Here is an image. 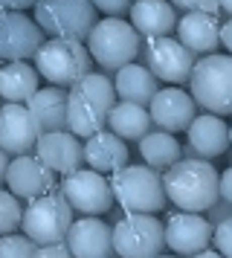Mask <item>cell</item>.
I'll list each match as a JSON object with an SVG mask.
<instances>
[{
    "instance_id": "obj_30",
    "label": "cell",
    "mask_w": 232,
    "mask_h": 258,
    "mask_svg": "<svg viewBox=\"0 0 232 258\" xmlns=\"http://www.w3.org/2000/svg\"><path fill=\"white\" fill-rule=\"evenodd\" d=\"M212 244H215V249H218L223 258H232V218H226V221H220L218 226H215Z\"/></svg>"
},
{
    "instance_id": "obj_5",
    "label": "cell",
    "mask_w": 232,
    "mask_h": 258,
    "mask_svg": "<svg viewBox=\"0 0 232 258\" xmlns=\"http://www.w3.org/2000/svg\"><path fill=\"white\" fill-rule=\"evenodd\" d=\"M96 3L87 0H41L35 3V21L44 35L61 41H84L99 26Z\"/></svg>"
},
{
    "instance_id": "obj_37",
    "label": "cell",
    "mask_w": 232,
    "mask_h": 258,
    "mask_svg": "<svg viewBox=\"0 0 232 258\" xmlns=\"http://www.w3.org/2000/svg\"><path fill=\"white\" fill-rule=\"evenodd\" d=\"M220 12H223V15H232V0H223V3H220Z\"/></svg>"
},
{
    "instance_id": "obj_22",
    "label": "cell",
    "mask_w": 232,
    "mask_h": 258,
    "mask_svg": "<svg viewBox=\"0 0 232 258\" xmlns=\"http://www.w3.org/2000/svg\"><path fill=\"white\" fill-rule=\"evenodd\" d=\"M26 107L35 116L41 134L70 131V96L61 87H41V93L35 96Z\"/></svg>"
},
{
    "instance_id": "obj_6",
    "label": "cell",
    "mask_w": 232,
    "mask_h": 258,
    "mask_svg": "<svg viewBox=\"0 0 232 258\" xmlns=\"http://www.w3.org/2000/svg\"><path fill=\"white\" fill-rule=\"evenodd\" d=\"M192 99L212 116L232 113V55H206L192 73Z\"/></svg>"
},
{
    "instance_id": "obj_15",
    "label": "cell",
    "mask_w": 232,
    "mask_h": 258,
    "mask_svg": "<svg viewBox=\"0 0 232 258\" xmlns=\"http://www.w3.org/2000/svg\"><path fill=\"white\" fill-rule=\"evenodd\" d=\"M6 186L15 198L21 200H38V198H46V195H52L49 188L55 183V171H49L35 154H23V157H15L9 165V171H6Z\"/></svg>"
},
{
    "instance_id": "obj_1",
    "label": "cell",
    "mask_w": 232,
    "mask_h": 258,
    "mask_svg": "<svg viewBox=\"0 0 232 258\" xmlns=\"http://www.w3.org/2000/svg\"><path fill=\"white\" fill-rule=\"evenodd\" d=\"M165 180V195L180 212H200L212 209L220 198V174L209 160H180L171 171L162 174Z\"/></svg>"
},
{
    "instance_id": "obj_13",
    "label": "cell",
    "mask_w": 232,
    "mask_h": 258,
    "mask_svg": "<svg viewBox=\"0 0 232 258\" xmlns=\"http://www.w3.org/2000/svg\"><path fill=\"white\" fill-rule=\"evenodd\" d=\"M148 113L154 119V125L165 134H177L195 125L197 113V102L192 99V93H186L180 87H162L160 93L154 96V102L148 105Z\"/></svg>"
},
{
    "instance_id": "obj_7",
    "label": "cell",
    "mask_w": 232,
    "mask_h": 258,
    "mask_svg": "<svg viewBox=\"0 0 232 258\" xmlns=\"http://www.w3.org/2000/svg\"><path fill=\"white\" fill-rule=\"evenodd\" d=\"M87 49L96 64H102L104 70H125L128 64H134L139 52V32L131 26V21L122 18H104L87 38Z\"/></svg>"
},
{
    "instance_id": "obj_12",
    "label": "cell",
    "mask_w": 232,
    "mask_h": 258,
    "mask_svg": "<svg viewBox=\"0 0 232 258\" xmlns=\"http://www.w3.org/2000/svg\"><path fill=\"white\" fill-rule=\"evenodd\" d=\"M145 64H148V70L157 76V82H165V84L192 82V73H195V67H197L195 52H189L177 38L151 41L148 49H145Z\"/></svg>"
},
{
    "instance_id": "obj_25",
    "label": "cell",
    "mask_w": 232,
    "mask_h": 258,
    "mask_svg": "<svg viewBox=\"0 0 232 258\" xmlns=\"http://www.w3.org/2000/svg\"><path fill=\"white\" fill-rule=\"evenodd\" d=\"M116 96L122 99V102H131V105H151L154 102V96L160 93L157 90V76L148 70V67H142V64H128L125 70L116 73Z\"/></svg>"
},
{
    "instance_id": "obj_23",
    "label": "cell",
    "mask_w": 232,
    "mask_h": 258,
    "mask_svg": "<svg viewBox=\"0 0 232 258\" xmlns=\"http://www.w3.org/2000/svg\"><path fill=\"white\" fill-rule=\"evenodd\" d=\"M84 157H87V165L99 174H116L128 168V145L125 140H119L113 131H102L90 140L84 142Z\"/></svg>"
},
{
    "instance_id": "obj_18",
    "label": "cell",
    "mask_w": 232,
    "mask_h": 258,
    "mask_svg": "<svg viewBox=\"0 0 232 258\" xmlns=\"http://www.w3.org/2000/svg\"><path fill=\"white\" fill-rule=\"evenodd\" d=\"M67 246L76 258H110L116 252L113 229L99 218H81L70 229Z\"/></svg>"
},
{
    "instance_id": "obj_16",
    "label": "cell",
    "mask_w": 232,
    "mask_h": 258,
    "mask_svg": "<svg viewBox=\"0 0 232 258\" xmlns=\"http://www.w3.org/2000/svg\"><path fill=\"white\" fill-rule=\"evenodd\" d=\"M41 128L26 105H3L0 107V148L6 154H29L41 142Z\"/></svg>"
},
{
    "instance_id": "obj_24",
    "label": "cell",
    "mask_w": 232,
    "mask_h": 258,
    "mask_svg": "<svg viewBox=\"0 0 232 258\" xmlns=\"http://www.w3.org/2000/svg\"><path fill=\"white\" fill-rule=\"evenodd\" d=\"M38 79H41V73L29 67L26 61L3 64L0 67V96L6 99V105H29L41 93Z\"/></svg>"
},
{
    "instance_id": "obj_17",
    "label": "cell",
    "mask_w": 232,
    "mask_h": 258,
    "mask_svg": "<svg viewBox=\"0 0 232 258\" xmlns=\"http://www.w3.org/2000/svg\"><path fill=\"white\" fill-rule=\"evenodd\" d=\"M35 157L55 174H76L81 171V165L87 163L84 157V145L79 142V137L73 131H58V134H44L38 148H35Z\"/></svg>"
},
{
    "instance_id": "obj_38",
    "label": "cell",
    "mask_w": 232,
    "mask_h": 258,
    "mask_svg": "<svg viewBox=\"0 0 232 258\" xmlns=\"http://www.w3.org/2000/svg\"><path fill=\"white\" fill-rule=\"evenodd\" d=\"M157 258H177V255H157Z\"/></svg>"
},
{
    "instance_id": "obj_2",
    "label": "cell",
    "mask_w": 232,
    "mask_h": 258,
    "mask_svg": "<svg viewBox=\"0 0 232 258\" xmlns=\"http://www.w3.org/2000/svg\"><path fill=\"white\" fill-rule=\"evenodd\" d=\"M116 107V87L99 73H90L84 82L70 90V131L79 140H90L102 134Z\"/></svg>"
},
{
    "instance_id": "obj_11",
    "label": "cell",
    "mask_w": 232,
    "mask_h": 258,
    "mask_svg": "<svg viewBox=\"0 0 232 258\" xmlns=\"http://www.w3.org/2000/svg\"><path fill=\"white\" fill-rule=\"evenodd\" d=\"M44 29L21 12H0V58L6 64L35 58L44 47Z\"/></svg>"
},
{
    "instance_id": "obj_31",
    "label": "cell",
    "mask_w": 232,
    "mask_h": 258,
    "mask_svg": "<svg viewBox=\"0 0 232 258\" xmlns=\"http://www.w3.org/2000/svg\"><path fill=\"white\" fill-rule=\"evenodd\" d=\"M96 9L104 15H113V18H119V15H131V9H134V3H125V0H99L96 3Z\"/></svg>"
},
{
    "instance_id": "obj_39",
    "label": "cell",
    "mask_w": 232,
    "mask_h": 258,
    "mask_svg": "<svg viewBox=\"0 0 232 258\" xmlns=\"http://www.w3.org/2000/svg\"><path fill=\"white\" fill-rule=\"evenodd\" d=\"M229 134H232V131H229Z\"/></svg>"
},
{
    "instance_id": "obj_28",
    "label": "cell",
    "mask_w": 232,
    "mask_h": 258,
    "mask_svg": "<svg viewBox=\"0 0 232 258\" xmlns=\"http://www.w3.org/2000/svg\"><path fill=\"white\" fill-rule=\"evenodd\" d=\"M23 212L18 198L12 191H3L0 195V232L3 235H15L18 226H23Z\"/></svg>"
},
{
    "instance_id": "obj_33",
    "label": "cell",
    "mask_w": 232,
    "mask_h": 258,
    "mask_svg": "<svg viewBox=\"0 0 232 258\" xmlns=\"http://www.w3.org/2000/svg\"><path fill=\"white\" fill-rule=\"evenodd\" d=\"M220 198L226 200V203H232V165L220 174Z\"/></svg>"
},
{
    "instance_id": "obj_8",
    "label": "cell",
    "mask_w": 232,
    "mask_h": 258,
    "mask_svg": "<svg viewBox=\"0 0 232 258\" xmlns=\"http://www.w3.org/2000/svg\"><path fill=\"white\" fill-rule=\"evenodd\" d=\"M73 206L64 195H46L32 200L23 212V235L32 238L38 246L64 244L73 229Z\"/></svg>"
},
{
    "instance_id": "obj_21",
    "label": "cell",
    "mask_w": 232,
    "mask_h": 258,
    "mask_svg": "<svg viewBox=\"0 0 232 258\" xmlns=\"http://www.w3.org/2000/svg\"><path fill=\"white\" fill-rule=\"evenodd\" d=\"M220 26L223 24H218V18H212V15H200V12L183 15L180 24H177V41L189 52H200L203 58L218 55V47H223L220 44Z\"/></svg>"
},
{
    "instance_id": "obj_19",
    "label": "cell",
    "mask_w": 232,
    "mask_h": 258,
    "mask_svg": "<svg viewBox=\"0 0 232 258\" xmlns=\"http://www.w3.org/2000/svg\"><path fill=\"white\" fill-rule=\"evenodd\" d=\"M232 128H226V122L212 113H200L195 119V125L189 128V148L195 154V160H215L223 157L226 148L232 145Z\"/></svg>"
},
{
    "instance_id": "obj_32",
    "label": "cell",
    "mask_w": 232,
    "mask_h": 258,
    "mask_svg": "<svg viewBox=\"0 0 232 258\" xmlns=\"http://www.w3.org/2000/svg\"><path fill=\"white\" fill-rule=\"evenodd\" d=\"M35 258H76L70 252L67 241L64 244H49V246H38V255Z\"/></svg>"
},
{
    "instance_id": "obj_4",
    "label": "cell",
    "mask_w": 232,
    "mask_h": 258,
    "mask_svg": "<svg viewBox=\"0 0 232 258\" xmlns=\"http://www.w3.org/2000/svg\"><path fill=\"white\" fill-rule=\"evenodd\" d=\"M116 203L128 215H154L165 206V180L148 165H128L110 177Z\"/></svg>"
},
{
    "instance_id": "obj_9",
    "label": "cell",
    "mask_w": 232,
    "mask_h": 258,
    "mask_svg": "<svg viewBox=\"0 0 232 258\" xmlns=\"http://www.w3.org/2000/svg\"><path fill=\"white\" fill-rule=\"evenodd\" d=\"M113 246L119 258H157L168 246L165 226L154 215H125L113 226Z\"/></svg>"
},
{
    "instance_id": "obj_26",
    "label": "cell",
    "mask_w": 232,
    "mask_h": 258,
    "mask_svg": "<svg viewBox=\"0 0 232 258\" xmlns=\"http://www.w3.org/2000/svg\"><path fill=\"white\" fill-rule=\"evenodd\" d=\"M151 113L148 107L131 105V102H116V107L110 110V122L107 131H113L119 140H137L142 142L151 134Z\"/></svg>"
},
{
    "instance_id": "obj_27",
    "label": "cell",
    "mask_w": 232,
    "mask_h": 258,
    "mask_svg": "<svg viewBox=\"0 0 232 258\" xmlns=\"http://www.w3.org/2000/svg\"><path fill=\"white\" fill-rule=\"evenodd\" d=\"M139 154L148 168L154 171H171L174 165L180 163V142L174 140V134H165V131H151L145 140L139 142Z\"/></svg>"
},
{
    "instance_id": "obj_36",
    "label": "cell",
    "mask_w": 232,
    "mask_h": 258,
    "mask_svg": "<svg viewBox=\"0 0 232 258\" xmlns=\"http://www.w3.org/2000/svg\"><path fill=\"white\" fill-rule=\"evenodd\" d=\"M192 258H223L218 249H206V252H200V255H192Z\"/></svg>"
},
{
    "instance_id": "obj_34",
    "label": "cell",
    "mask_w": 232,
    "mask_h": 258,
    "mask_svg": "<svg viewBox=\"0 0 232 258\" xmlns=\"http://www.w3.org/2000/svg\"><path fill=\"white\" fill-rule=\"evenodd\" d=\"M220 44H223V47H226V52L232 55V18L220 26Z\"/></svg>"
},
{
    "instance_id": "obj_20",
    "label": "cell",
    "mask_w": 232,
    "mask_h": 258,
    "mask_svg": "<svg viewBox=\"0 0 232 258\" xmlns=\"http://www.w3.org/2000/svg\"><path fill=\"white\" fill-rule=\"evenodd\" d=\"M177 24H180L177 9L174 3H165V0H137L131 9V26L139 32V38H148V44L168 38V32H174Z\"/></svg>"
},
{
    "instance_id": "obj_35",
    "label": "cell",
    "mask_w": 232,
    "mask_h": 258,
    "mask_svg": "<svg viewBox=\"0 0 232 258\" xmlns=\"http://www.w3.org/2000/svg\"><path fill=\"white\" fill-rule=\"evenodd\" d=\"M29 6H32L29 0H6V3H3V12H23V9H29Z\"/></svg>"
},
{
    "instance_id": "obj_10",
    "label": "cell",
    "mask_w": 232,
    "mask_h": 258,
    "mask_svg": "<svg viewBox=\"0 0 232 258\" xmlns=\"http://www.w3.org/2000/svg\"><path fill=\"white\" fill-rule=\"evenodd\" d=\"M61 195L67 198V203L73 206V212H81L84 218H99L113 206V183L104 174L93 171V168H81L76 174H70L64 180Z\"/></svg>"
},
{
    "instance_id": "obj_29",
    "label": "cell",
    "mask_w": 232,
    "mask_h": 258,
    "mask_svg": "<svg viewBox=\"0 0 232 258\" xmlns=\"http://www.w3.org/2000/svg\"><path fill=\"white\" fill-rule=\"evenodd\" d=\"M38 244L26 235H3L0 238V258H35Z\"/></svg>"
},
{
    "instance_id": "obj_14",
    "label": "cell",
    "mask_w": 232,
    "mask_h": 258,
    "mask_svg": "<svg viewBox=\"0 0 232 258\" xmlns=\"http://www.w3.org/2000/svg\"><path fill=\"white\" fill-rule=\"evenodd\" d=\"M215 238V229L209 226L203 215H192V212H177L165 221V244L171 252L183 258L200 255L209 249V241Z\"/></svg>"
},
{
    "instance_id": "obj_3",
    "label": "cell",
    "mask_w": 232,
    "mask_h": 258,
    "mask_svg": "<svg viewBox=\"0 0 232 258\" xmlns=\"http://www.w3.org/2000/svg\"><path fill=\"white\" fill-rule=\"evenodd\" d=\"M93 55L90 49L81 41H61V38H49L41 52L35 55V70L41 73V79H46L55 87H76L90 76Z\"/></svg>"
}]
</instances>
